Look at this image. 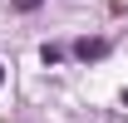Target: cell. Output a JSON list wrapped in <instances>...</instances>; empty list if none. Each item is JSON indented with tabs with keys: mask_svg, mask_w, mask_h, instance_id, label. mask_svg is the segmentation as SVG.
Here are the masks:
<instances>
[{
	"mask_svg": "<svg viewBox=\"0 0 128 123\" xmlns=\"http://www.w3.org/2000/svg\"><path fill=\"white\" fill-rule=\"evenodd\" d=\"M40 59H44V64H59V59H64V49H59V44H44V49H40Z\"/></svg>",
	"mask_w": 128,
	"mask_h": 123,
	"instance_id": "7a4b0ae2",
	"label": "cell"
},
{
	"mask_svg": "<svg viewBox=\"0 0 128 123\" xmlns=\"http://www.w3.org/2000/svg\"><path fill=\"white\" fill-rule=\"evenodd\" d=\"M40 5H44V0H15V10H25V15H30V10H40Z\"/></svg>",
	"mask_w": 128,
	"mask_h": 123,
	"instance_id": "3957f363",
	"label": "cell"
},
{
	"mask_svg": "<svg viewBox=\"0 0 128 123\" xmlns=\"http://www.w3.org/2000/svg\"><path fill=\"white\" fill-rule=\"evenodd\" d=\"M0 84H5V64H0Z\"/></svg>",
	"mask_w": 128,
	"mask_h": 123,
	"instance_id": "277c9868",
	"label": "cell"
},
{
	"mask_svg": "<svg viewBox=\"0 0 128 123\" xmlns=\"http://www.w3.org/2000/svg\"><path fill=\"white\" fill-rule=\"evenodd\" d=\"M104 54H108V40H79V44H74V59H84V64L104 59Z\"/></svg>",
	"mask_w": 128,
	"mask_h": 123,
	"instance_id": "6da1fadb",
	"label": "cell"
}]
</instances>
